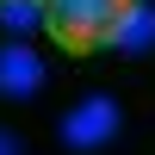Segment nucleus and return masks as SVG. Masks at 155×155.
<instances>
[{
	"mask_svg": "<svg viewBox=\"0 0 155 155\" xmlns=\"http://www.w3.org/2000/svg\"><path fill=\"white\" fill-rule=\"evenodd\" d=\"M130 0H44V31L62 50L87 56V50H106V31L118 25V12Z\"/></svg>",
	"mask_w": 155,
	"mask_h": 155,
	"instance_id": "f257e3e1",
	"label": "nucleus"
},
{
	"mask_svg": "<svg viewBox=\"0 0 155 155\" xmlns=\"http://www.w3.org/2000/svg\"><path fill=\"white\" fill-rule=\"evenodd\" d=\"M118 124H124V112L112 106L106 93H93V99H81V106L62 118V143L68 149H99V143L118 137Z\"/></svg>",
	"mask_w": 155,
	"mask_h": 155,
	"instance_id": "f03ea898",
	"label": "nucleus"
},
{
	"mask_svg": "<svg viewBox=\"0 0 155 155\" xmlns=\"http://www.w3.org/2000/svg\"><path fill=\"white\" fill-rule=\"evenodd\" d=\"M106 50H124V56L155 50V6H149V0H130V6L118 12V25L106 31Z\"/></svg>",
	"mask_w": 155,
	"mask_h": 155,
	"instance_id": "7ed1b4c3",
	"label": "nucleus"
},
{
	"mask_svg": "<svg viewBox=\"0 0 155 155\" xmlns=\"http://www.w3.org/2000/svg\"><path fill=\"white\" fill-rule=\"evenodd\" d=\"M44 87V62L31 56L25 44H6L0 50V99H25Z\"/></svg>",
	"mask_w": 155,
	"mask_h": 155,
	"instance_id": "20e7f679",
	"label": "nucleus"
},
{
	"mask_svg": "<svg viewBox=\"0 0 155 155\" xmlns=\"http://www.w3.org/2000/svg\"><path fill=\"white\" fill-rule=\"evenodd\" d=\"M0 25L6 31H37L44 25V0H0Z\"/></svg>",
	"mask_w": 155,
	"mask_h": 155,
	"instance_id": "39448f33",
	"label": "nucleus"
},
{
	"mask_svg": "<svg viewBox=\"0 0 155 155\" xmlns=\"http://www.w3.org/2000/svg\"><path fill=\"white\" fill-rule=\"evenodd\" d=\"M12 149H25V143H19L12 130H0V155H12Z\"/></svg>",
	"mask_w": 155,
	"mask_h": 155,
	"instance_id": "423d86ee",
	"label": "nucleus"
}]
</instances>
